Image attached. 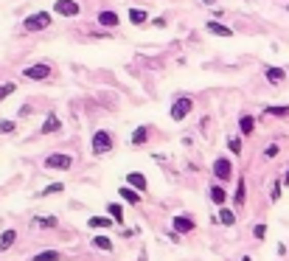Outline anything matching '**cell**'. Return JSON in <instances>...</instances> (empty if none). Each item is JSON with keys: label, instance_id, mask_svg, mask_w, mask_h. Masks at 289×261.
Returning a JSON list of instances; mask_svg holds the SVG:
<instances>
[{"label": "cell", "instance_id": "7", "mask_svg": "<svg viewBox=\"0 0 289 261\" xmlns=\"http://www.w3.org/2000/svg\"><path fill=\"white\" fill-rule=\"evenodd\" d=\"M53 11L62 14V17H76L82 11V6H79V0H56V3H53Z\"/></svg>", "mask_w": 289, "mask_h": 261}, {"label": "cell", "instance_id": "36", "mask_svg": "<svg viewBox=\"0 0 289 261\" xmlns=\"http://www.w3.org/2000/svg\"><path fill=\"white\" fill-rule=\"evenodd\" d=\"M242 261H250V256H244V258H242Z\"/></svg>", "mask_w": 289, "mask_h": 261}, {"label": "cell", "instance_id": "16", "mask_svg": "<svg viewBox=\"0 0 289 261\" xmlns=\"http://www.w3.org/2000/svg\"><path fill=\"white\" fill-rule=\"evenodd\" d=\"M14 242H17V230H6V233L0 236V253H6Z\"/></svg>", "mask_w": 289, "mask_h": 261}, {"label": "cell", "instance_id": "33", "mask_svg": "<svg viewBox=\"0 0 289 261\" xmlns=\"http://www.w3.org/2000/svg\"><path fill=\"white\" fill-rule=\"evenodd\" d=\"M0 132H14V121H0Z\"/></svg>", "mask_w": 289, "mask_h": 261}, {"label": "cell", "instance_id": "23", "mask_svg": "<svg viewBox=\"0 0 289 261\" xmlns=\"http://www.w3.org/2000/svg\"><path fill=\"white\" fill-rule=\"evenodd\" d=\"M267 115H273V118H286L289 115V104H284V107H267Z\"/></svg>", "mask_w": 289, "mask_h": 261}, {"label": "cell", "instance_id": "34", "mask_svg": "<svg viewBox=\"0 0 289 261\" xmlns=\"http://www.w3.org/2000/svg\"><path fill=\"white\" fill-rule=\"evenodd\" d=\"M281 197V183H273V199Z\"/></svg>", "mask_w": 289, "mask_h": 261}, {"label": "cell", "instance_id": "38", "mask_svg": "<svg viewBox=\"0 0 289 261\" xmlns=\"http://www.w3.org/2000/svg\"><path fill=\"white\" fill-rule=\"evenodd\" d=\"M286 11H289V3H286Z\"/></svg>", "mask_w": 289, "mask_h": 261}, {"label": "cell", "instance_id": "9", "mask_svg": "<svg viewBox=\"0 0 289 261\" xmlns=\"http://www.w3.org/2000/svg\"><path fill=\"white\" fill-rule=\"evenodd\" d=\"M205 28H208L210 34H216V37H233V28L222 26L219 20H208V23H205Z\"/></svg>", "mask_w": 289, "mask_h": 261}, {"label": "cell", "instance_id": "18", "mask_svg": "<svg viewBox=\"0 0 289 261\" xmlns=\"http://www.w3.org/2000/svg\"><path fill=\"white\" fill-rule=\"evenodd\" d=\"M146 20H149V14L143 9H129V23L132 26H143Z\"/></svg>", "mask_w": 289, "mask_h": 261}, {"label": "cell", "instance_id": "27", "mask_svg": "<svg viewBox=\"0 0 289 261\" xmlns=\"http://www.w3.org/2000/svg\"><path fill=\"white\" fill-rule=\"evenodd\" d=\"M93 245L99 247V250H112V242L107 239V236H95V239H93Z\"/></svg>", "mask_w": 289, "mask_h": 261}, {"label": "cell", "instance_id": "20", "mask_svg": "<svg viewBox=\"0 0 289 261\" xmlns=\"http://www.w3.org/2000/svg\"><path fill=\"white\" fill-rule=\"evenodd\" d=\"M210 199H214L216 205H225V199H227V191L222 186H214L210 188Z\"/></svg>", "mask_w": 289, "mask_h": 261}, {"label": "cell", "instance_id": "26", "mask_svg": "<svg viewBox=\"0 0 289 261\" xmlns=\"http://www.w3.org/2000/svg\"><path fill=\"white\" fill-rule=\"evenodd\" d=\"M14 90H17V85H14V82H6V85H0V102H3V98H9Z\"/></svg>", "mask_w": 289, "mask_h": 261}, {"label": "cell", "instance_id": "21", "mask_svg": "<svg viewBox=\"0 0 289 261\" xmlns=\"http://www.w3.org/2000/svg\"><path fill=\"white\" fill-rule=\"evenodd\" d=\"M107 213H110V216L115 219L118 225L124 222V208H121V205H118V203H110V205H107Z\"/></svg>", "mask_w": 289, "mask_h": 261}, {"label": "cell", "instance_id": "13", "mask_svg": "<svg viewBox=\"0 0 289 261\" xmlns=\"http://www.w3.org/2000/svg\"><path fill=\"white\" fill-rule=\"evenodd\" d=\"M62 129V121H59L56 115H48L45 121H42V135H51V132H59Z\"/></svg>", "mask_w": 289, "mask_h": 261}, {"label": "cell", "instance_id": "30", "mask_svg": "<svg viewBox=\"0 0 289 261\" xmlns=\"http://www.w3.org/2000/svg\"><path fill=\"white\" fill-rule=\"evenodd\" d=\"M227 146H230L233 155H239V152H242V140H239V138H230V140H227Z\"/></svg>", "mask_w": 289, "mask_h": 261}, {"label": "cell", "instance_id": "25", "mask_svg": "<svg viewBox=\"0 0 289 261\" xmlns=\"http://www.w3.org/2000/svg\"><path fill=\"white\" fill-rule=\"evenodd\" d=\"M90 228H112V216L104 219V216H90Z\"/></svg>", "mask_w": 289, "mask_h": 261}, {"label": "cell", "instance_id": "1", "mask_svg": "<svg viewBox=\"0 0 289 261\" xmlns=\"http://www.w3.org/2000/svg\"><path fill=\"white\" fill-rule=\"evenodd\" d=\"M53 23V17H51V11H34V14H28L26 20H23V28L26 31H42V28H48Z\"/></svg>", "mask_w": 289, "mask_h": 261}, {"label": "cell", "instance_id": "14", "mask_svg": "<svg viewBox=\"0 0 289 261\" xmlns=\"http://www.w3.org/2000/svg\"><path fill=\"white\" fill-rule=\"evenodd\" d=\"M118 194H121V199H126V203H132V205H141V194H138L132 186H124Z\"/></svg>", "mask_w": 289, "mask_h": 261}, {"label": "cell", "instance_id": "3", "mask_svg": "<svg viewBox=\"0 0 289 261\" xmlns=\"http://www.w3.org/2000/svg\"><path fill=\"white\" fill-rule=\"evenodd\" d=\"M191 110H194V98H191V96H180V98H174L171 112H168V115H171V121H183Z\"/></svg>", "mask_w": 289, "mask_h": 261}, {"label": "cell", "instance_id": "5", "mask_svg": "<svg viewBox=\"0 0 289 261\" xmlns=\"http://www.w3.org/2000/svg\"><path fill=\"white\" fill-rule=\"evenodd\" d=\"M23 76H26L28 82H42V79H48V76H51V65H45V62L28 65V68L23 70Z\"/></svg>", "mask_w": 289, "mask_h": 261}, {"label": "cell", "instance_id": "29", "mask_svg": "<svg viewBox=\"0 0 289 261\" xmlns=\"http://www.w3.org/2000/svg\"><path fill=\"white\" fill-rule=\"evenodd\" d=\"M244 191H247V186H244V180H239V186H236V205H244Z\"/></svg>", "mask_w": 289, "mask_h": 261}, {"label": "cell", "instance_id": "32", "mask_svg": "<svg viewBox=\"0 0 289 261\" xmlns=\"http://www.w3.org/2000/svg\"><path fill=\"white\" fill-rule=\"evenodd\" d=\"M278 152H281V149H278V144H269L267 149H264V157H275Z\"/></svg>", "mask_w": 289, "mask_h": 261}, {"label": "cell", "instance_id": "19", "mask_svg": "<svg viewBox=\"0 0 289 261\" xmlns=\"http://www.w3.org/2000/svg\"><path fill=\"white\" fill-rule=\"evenodd\" d=\"M28 261H62V253H56V250H45V253H37V256L28 258Z\"/></svg>", "mask_w": 289, "mask_h": 261}, {"label": "cell", "instance_id": "31", "mask_svg": "<svg viewBox=\"0 0 289 261\" xmlns=\"http://www.w3.org/2000/svg\"><path fill=\"white\" fill-rule=\"evenodd\" d=\"M253 236H256V239H264V236H267V225H256V228H253Z\"/></svg>", "mask_w": 289, "mask_h": 261}, {"label": "cell", "instance_id": "35", "mask_svg": "<svg viewBox=\"0 0 289 261\" xmlns=\"http://www.w3.org/2000/svg\"><path fill=\"white\" fill-rule=\"evenodd\" d=\"M284 183H286V186H289V171H286V177H284Z\"/></svg>", "mask_w": 289, "mask_h": 261}, {"label": "cell", "instance_id": "22", "mask_svg": "<svg viewBox=\"0 0 289 261\" xmlns=\"http://www.w3.org/2000/svg\"><path fill=\"white\" fill-rule=\"evenodd\" d=\"M219 222L227 225V228H233V225H236V213L227 211V208H222V211H219Z\"/></svg>", "mask_w": 289, "mask_h": 261}, {"label": "cell", "instance_id": "15", "mask_svg": "<svg viewBox=\"0 0 289 261\" xmlns=\"http://www.w3.org/2000/svg\"><path fill=\"white\" fill-rule=\"evenodd\" d=\"M146 140H149V127H138L132 132V146H143Z\"/></svg>", "mask_w": 289, "mask_h": 261}, {"label": "cell", "instance_id": "17", "mask_svg": "<svg viewBox=\"0 0 289 261\" xmlns=\"http://www.w3.org/2000/svg\"><path fill=\"white\" fill-rule=\"evenodd\" d=\"M239 129H242V135H253V129H256V118H253V115H242V118H239Z\"/></svg>", "mask_w": 289, "mask_h": 261}, {"label": "cell", "instance_id": "11", "mask_svg": "<svg viewBox=\"0 0 289 261\" xmlns=\"http://www.w3.org/2000/svg\"><path fill=\"white\" fill-rule=\"evenodd\" d=\"M264 76H267L269 85H281V82L286 79V70L284 68H273V65H269V68L264 70Z\"/></svg>", "mask_w": 289, "mask_h": 261}, {"label": "cell", "instance_id": "24", "mask_svg": "<svg viewBox=\"0 0 289 261\" xmlns=\"http://www.w3.org/2000/svg\"><path fill=\"white\" fill-rule=\"evenodd\" d=\"M62 191H65L62 183H51V186H45V188L40 191V197H51V194H62Z\"/></svg>", "mask_w": 289, "mask_h": 261}, {"label": "cell", "instance_id": "2", "mask_svg": "<svg viewBox=\"0 0 289 261\" xmlns=\"http://www.w3.org/2000/svg\"><path fill=\"white\" fill-rule=\"evenodd\" d=\"M112 146H115V140H112V135L107 132V129H99V132L93 135V140H90V152H93V155H107Z\"/></svg>", "mask_w": 289, "mask_h": 261}, {"label": "cell", "instance_id": "37", "mask_svg": "<svg viewBox=\"0 0 289 261\" xmlns=\"http://www.w3.org/2000/svg\"><path fill=\"white\" fill-rule=\"evenodd\" d=\"M205 3H214V0H205Z\"/></svg>", "mask_w": 289, "mask_h": 261}, {"label": "cell", "instance_id": "6", "mask_svg": "<svg viewBox=\"0 0 289 261\" xmlns=\"http://www.w3.org/2000/svg\"><path fill=\"white\" fill-rule=\"evenodd\" d=\"M214 177L216 180H222V183H227L233 177V163L227 157H216L214 160Z\"/></svg>", "mask_w": 289, "mask_h": 261}, {"label": "cell", "instance_id": "4", "mask_svg": "<svg viewBox=\"0 0 289 261\" xmlns=\"http://www.w3.org/2000/svg\"><path fill=\"white\" fill-rule=\"evenodd\" d=\"M70 166H73V157H70V155H62V152H56V155H48V157H45V169L68 171Z\"/></svg>", "mask_w": 289, "mask_h": 261}, {"label": "cell", "instance_id": "8", "mask_svg": "<svg viewBox=\"0 0 289 261\" xmlns=\"http://www.w3.org/2000/svg\"><path fill=\"white\" fill-rule=\"evenodd\" d=\"M171 225H174V230H177V233H191V230L197 228L191 216H174V222H171Z\"/></svg>", "mask_w": 289, "mask_h": 261}, {"label": "cell", "instance_id": "10", "mask_svg": "<svg viewBox=\"0 0 289 261\" xmlns=\"http://www.w3.org/2000/svg\"><path fill=\"white\" fill-rule=\"evenodd\" d=\"M126 183H129L132 188H135V191H146V177L141 174V171H129V174H126Z\"/></svg>", "mask_w": 289, "mask_h": 261}, {"label": "cell", "instance_id": "12", "mask_svg": "<svg viewBox=\"0 0 289 261\" xmlns=\"http://www.w3.org/2000/svg\"><path fill=\"white\" fill-rule=\"evenodd\" d=\"M118 23H121V20H118V14H115V11H110V9L99 14V26H104V28H115Z\"/></svg>", "mask_w": 289, "mask_h": 261}, {"label": "cell", "instance_id": "28", "mask_svg": "<svg viewBox=\"0 0 289 261\" xmlns=\"http://www.w3.org/2000/svg\"><path fill=\"white\" fill-rule=\"evenodd\" d=\"M34 225H40V228H53L56 219H53V216H37V219H34Z\"/></svg>", "mask_w": 289, "mask_h": 261}]
</instances>
